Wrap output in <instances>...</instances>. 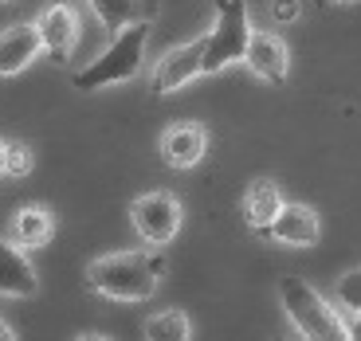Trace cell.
I'll list each match as a JSON object with an SVG mask.
<instances>
[{"label":"cell","instance_id":"9a60e30c","mask_svg":"<svg viewBox=\"0 0 361 341\" xmlns=\"http://www.w3.org/2000/svg\"><path fill=\"white\" fill-rule=\"evenodd\" d=\"M87 4H90V12H94V20L106 27L110 36H114L118 27L142 20V0H87Z\"/></svg>","mask_w":361,"mask_h":341},{"label":"cell","instance_id":"ba28073f","mask_svg":"<svg viewBox=\"0 0 361 341\" xmlns=\"http://www.w3.org/2000/svg\"><path fill=\"white\" fill-rule=\"evenodd\" d=\"M244 63L255 79L263 82H283L290 71V51L275 32H252L244 47Z\"/></svg>","mask_w":361,"mask_h":341},{"label":"cell","instance_id":"e0dca14e","mask_svg":"<svg viewBox=\"0 0 361 341\" xmlns=\"http://www.w3.org/2000/svg\"><path fill=\"white\" fill-rule=\"evenodd\" d=\"M334 298L342 310H361V267L345 271L342 278L334 283Z\"/></svg>","mask_w":361,"mask_h":341},{"label":"cell","instance_id":"9c48e42d","mask_svg":"<svg viewBox=\"0 0 361 341\" xmlns=\"http://www.w3.org/2000/svg\"><path fill=\"white\" fill-rule=\"evenodd\" d=\"M208 149V130L200 122H173L161 134V161L169 169H192Z\"/></svg>","mask_w":361,"mask_h":341},{"label":"cell","instance_id":"2e32d148","mask_svg":"<svg viewBox=\"0 0 361 341\" xmlns=\"http://www.w3.org/2000/svg\"><path fill=\"white\" fill-rule=\"evenodd\" d=\"M142 333L149 341H185L192 337V322L185 310H161V314H154L142 326Z\"/></svg>","mask_w":361,"mask_h":341},{"label":"cell","instance_id":"8fae6325","mask_svg":"<svg viewBox=\"0 0 361 341\" xmlns=\"http://www.w3.org/2000/svg\"><path fill=\"white\" fill-rule=\"evenodd\" d=\"M39 278L27 252L12 240H0V298H36Z\"/></svg>","mask_w":361,"mask_h":341},{"label":"cell","instance_id":"6da1fadb","mask_svg":"<svg viewBox=\"0 0 361 341\" xmlns=\"http://www.w3.org/2000/svg\"><path fill=\"white\" fill-rule=\"evenodd\" d=\"M165 275L161 252H114L87 267V287L110 302H145Z\"/></svg>","mask_w":361,"mask_h":341},{"label":"cell","instance_id":"277c9868","mask_svg":"<svg viewBox=\"0 0 361 341\" xmlns=\"http://www.w3.org/2000/svg\"><path fill=\"white\" fill-rule=\"evenodd\" d=\"M252 20H247V0H216V20L204 32V59L200 75H220L224 67L244 59Z\"/></svg>","mask_w":361,"mask_h":341},{"label":"cell","instance_id":"603a6c76","mask_svg":"<svg viewBox=\"0 0 361 341\" xmlns=\"http://www.w3.org/2000/svg\"><path fill=\"white\" fill-rule=\"evenodd\" d=\"M330 4H342V0H330Z\"/></svg>","mask_w":361,"mask_h":341},{"label":"cell","instance_id":"52a82bcc","mask_svg":"<svg viewBox=\"0 0 361 341\" xmlns=\"http://www.w3.org/2000/svg\"><path fill=\"white\" fill-rule=\"evenodd\" d=\"M200 59H204V36L169 47L154 67V90L157 94H173V90L189 87V82L200 75Z\"/></svg>","mask_w":361,"mask_h":341},{"label":"cell","instance_id":"4fadbf2b","mask_svg":"<svg viewBox=\"0 0 361 341\" xmlns=\"http://www.w3.org/2000/svg\"><path fill=\"white\" fill-rule=\"evenodd\" d=\"M279 208H283L279 185H275L271 177H259V180H252V185H247L240 212H244V224L252 228V232L267 235V224L275 220V212H279Z\"/></svg>","mask_w":361,"mask_h":341},{"label":"cell","instance_id":"7a4b0ae2","mask_svg":"<svg viewBox=\"0 0 361 341\" xmlns=\"http://www.w3.org/2000/svg\"><path fill=\"white\" fill-rule=\"evenodd\" d=\"M145 44H149V20H134V24L118 27L114 39L102 47L99 59H90L82 71L71 75L75 90H102L114 87V82H130L137 79L145 63Z\"/></svg>","mask_w":361,"mask_h":341},{"label":"cell","instance_id":"7c38bea8","mask_svg":"<svg viewBox=\"0 0 361 341\" xmlns=\"http://www.w3.org/2000/svg\"><path fill=\"white\" fill-rule=\"evenodd\" d=\"M44 44H39L36 24H12L0 32V79L20 75L24 67H32V59H39Z\"/></svg>","mask_w":361,"mask_h":341},{"label":"cell","instance_id":"8992f818","mask_svg":"<svg viewBox=\"0 0 361 341\" xmlns=\"http://www.w3.org/2000/svg\"><path fill=\"white\" fill-rule=\"evenodd\" d=\"M32 24L39 32V44H44L47 59L51 63H67L75 44H79V12L71 4H47Z\"/></svg>","mask_w":361,"mask_h":341},{"label":"cell","instance_id":"d6986e66","mask_svg":"<svg viewBox=\"0 0 361 341\" xmlns=\"http://www.w3.org/2000/svg\"><path fill=\"white\" fill-rule=\"evenodd\" d=\"M298 12H302L298 0H271V20H275V24H295Z\"/></svg>","mask_w":361,"mask_h":341},{"label":"cell","instance_id":"7402d4cb","mask_svg":"<svg viewBox=\"0 0 361 341\" xmlns=\"http://www.w3.org/2000/svg\"><path fill=\"white\" fill-rule=\"evenodd\" d=\"M0 177H4V137H0Z\"/></svg>","mask_w":361,"mask_h":341},{"label":"cell","instance_id":"5b68a950","mask_svg":"<svg viewBox=\"0 0 361 341\" xmlns=\"http://www.w3.org/2000/svg\"><path fill=\"white\" fill-rule=\"evenodd\" d=\"M130 224H134L137 240L149 247H165L173 235L180 232V204L173 192H142L130 204Z\"/></svg>","mask_w":361,"mask_h":341},{"label":"cell","instance_id":"30bf717a","mask_svg":"<svg viewBox=\"0 0 361 341\" xmlns=\"http://www.w3.org/2000/svg\"><path fill=\"white\" fill-rule=\"evenodd\" d=\"M267 235L283 247H310L318 240V216L310 204L298 200H283V208L275 212V220L267 224Z\"/></svg>","mask_w":361,"mask_h":341},{"label":"cell","instance_id":"ac0fdd59","mask_svg":"<svg viewBox=\"0 0 361 341\" xmlns=\"http://www.w3.org/2000/svg\"><path fill=\"white\" fill-rule=\"evenodd\" d=\"M4 173L8 177H27L32 173V149L24 142H4Z\"/></svg>","mask_w":361,"mask_h":341},{"label":"cell","instance_id":"44dd1931","mask_svg":"<svg viewBox=\"0 0 361 341\" xmlns=\"http://www.w3.org/2000/svg\"><path fill=\"white\" fill-rule=\"evenodd\" d=\"M8 337H16V330H12V326L4 322V318H0V341H8Z\"/></svg>","mask_w":361,"mask_h":341},{"label":"cell","instance_id":"ffe728a7","mask_svg":"<svg viewBox=\"0 0 361 341\" xmlns=\"http://www.w3.org/2000/svg\"><path fill=\"white\" fill-rule=\"evenodd\" d=\"M338 314H342V337L361 341V310H342L338 306Z\"/></svg>","mask_w":361,"mask_h":341},{"label":"cell","instance_id":"3957f363","mask_svg":"<svg viewBox=\"0 0 361 341\" xmlns=\"http://www.w3.org/2000/svg\"><path fill=\"white\" fill-rule=\"evenodd\" d=\"M279 302L287 310V322L295 326V333L310 341H330V337H342V314L338 306L314 290L307 278H283L279 283Z\"/></svg>","mask_w":361,"mask_h":341},{"label":"cell","instance_id":"5bb4252c","mask_svg":"<svg viewBox=\"0 0 361 341\" xmlns=\"http://www.w3.org/2000/svg\"><path fill=\"white\" fill-rule=\"evenodd\" d=\"M51 235H55V216H51V208H44V204H24L16 216H12V235L8 240L12 243H20V247H47L51 243Z\"/></svg>","mask_w":361,"mask_h":341}]
</instances>
